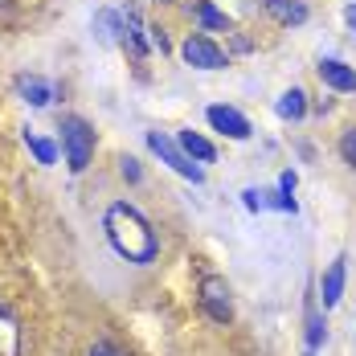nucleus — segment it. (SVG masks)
Returning a JSON list of instances; mask_svg holds the SVG:
<instances>
[{
    "label": "nucleus",
    "instance_id": "15",
    "mask_svg": "<svg viewBox=\"0 0 356 356\" xmlns=\"http://www.w3.org/2000/svg\"><path fill=\"white\" fill-rule=\"evenodd\" d=\"M323 336H327V327H323V312H320V303L312 299V303H307V348H303V356L320 353Z\"/></svg>",
    "mask_w": 356,
    "mask_h": 356
},
{
    "label": "nucleus",
    "instance_id": "12",
    "mask_svg": "<svg viewBox=\"0 0 356 356\" xmlns=\"http://www.w3.org/2000/svg\"><path fill=\"white\" fill-rule=\"evenodd\" d=\"M266 13L279 21V25H303L307 21V4L303 0H262Z\"/></svg>",
    "mask_w": 356,
    "mask_h": 356
},
{
    "label": "nucleus",
    "instance_id": "23",
    "mask_svg": "<svg viewBox=\"0 0 356 356\" xmlns=\"http://www.w3.org/2000/svg\"><path fill=\"white\" fill-rule=\"evenodd\" d=\"M344 21H348V29H356V4H348V8H344Z\"/></svg>",
    "mask_w": 356,
    "mask_h": 356
},
{
    "label": "nucleus",
    "instance_id": "1",
    "mask_svg": "<svg viewBox=\"0 0 356 356\" xmlns=\"http://www.w3.org/2000/svg\"><path fill=\"white\" fill-rule=\"evenodd\" d=\"M103 229H107V242L115 246L119 258H127V262H152L156 258V234H152V225H147V217L136 209V205H127V201H119V205H111L107 213H103Z\"/></svg>",
    "mask_w": 356,
    "mask_h": 356
},
{
    "label": "nucleus",
    "instance_id": "18",
    "mask_svg": "<svg viewBox=\"0 0 356 356\" xmlns=\"http://www.w3.org/2000/svg\"><path fill=\"white\" fill-rule=\"evenodd\" d=\"M242 205H246L250 213L275 209V188H242Z\"/></svg>",
    "mask_w": 356,
    "mask_h": 356
},
{
    "label": "nucleus",
    "instance_id": "9",
    "mask_svg": "<svg viewBox=\"0 0 356 356\" xmlns=\"http://www.w3.org/2000/svg\"><path fill=\"white\" fill-rule=\"evenodd\" d=\"M17 95H21L29 107H49V103H54V82L41 78V74H21V78H17Z\"/></svg>",
    "mask_w": 356,
    "mask_h": 356
},
{
    "label": "nucleus",
    "instance_id": "11",
    "mask_svg": "<svg viewBox=\"0 0 356 356\" xmlns=\"http://www.w3.org/2000/svg\"><path fill=\"white\" fill-rule=\"evenodd\" d=\"M95 33L107 45H123V8H99L95 13Z\"/></svg>",
    "mask_w": 356,
    "mask_h": 356
},
{
    "label": "nucleus",
    "instance_id": "8",
    "mask_svg": "<svg viewBox=\"0 0 356 356\" xmlns=\"http://www.w3.org/2000/svg\"><path fill=\"white\" fill-rule=\"evenodd\" d=\"M344 275H348V258L340 254V258H332V266L323 270V279H320V299H323V312L340 303V295H344Z\"/></svg>",
    "mask_w": 356,
    "mask_h": 356
},
{
    "label": "nucleus",
    "instance_id": "13",
    "mask_svg": "<svg viewBox=\"0 0 356 356\" xmlns=\"http://www.w3.org/2000/svg\"><path fill=\"white\" fill-rule=\"evenodd\" d=\"M0 356H21V327L4 303H0Z\"/></svg>",
    "mask_w": 356,
    "mask_h": 356
},
{
    "label": "nucleus",
    "instance_id": "6",
    "mask_svg": "<svg viewBox=\"0 0 356 356\" xmlns=\"http://www.w3.org/2000/svg\"><path fill=\"white\" fill-rule=\"evenodd\" d=\"M205 119H209V127L213 131H221L225 140H250V119L242 115V111H234V107H209L205 111Z\"/></svg>",
    "mask_w": 356,
    "mask_h": 356
},
{
    "label": "nucleus",
    "instance_id": "10",
    "mask_svg": "<svg viewBox=\"0 0 356 356\" xmlns=\"http://www.w3.org/2000/svg\"><path fill=\"white\" fill-rule=\"evenodd\" d=\"M320 82L323 86H332V90H356V70L353 66H344L340 58H320Z\"/></svg>",
    "mask_w": 356,
    "mask_h": 356
},
{
    "label": "nucleus",
    "instance_id": "21",
    "mask_svg": "<svg viewBox=\"0 0 356 356\" xmlns=\"http://www.w3.org/2000/svg\"><path fill=\"white\" fill-rule=\"evenodd\" d=\"M119 172H123L127 180H140V160H131V156H123V160H119Z\"/></svg>",
    "mask_w": 356,
    "mask_h": 356
},
{
    "label": "nucleus",
    "instance_id": "14",
    "mask_svg": "<svg viewBox=\"0 0 356 356\" xmlns=\"http://www.w3.org/2000/svg\"><path fill=\"white\" fill-rule=\"evenodd\" d=\"M177 143L188 152V160H197V164H213L217 160V147L205 140V136H197V131H180Z\"/></svg>",
    "mask_w": 356,
    "mask_h": 356
},
{
    "label": "nucleus",
    "instance_id": "3",
    "mask_svg": "<svg viewBox=\"0 0 356 356\" xmlns=\"http://www.w3.org/2000/svg\"><path fill=\"white\" fill-rule=\"evenodd\" d=\"M147 147H152V152H156V156H160L177 177L193 180V184H201V180H205V168H201V164H193V160H188V152H184L172 136H164V131H147Z\"/></svg>",
    "mask_w": 356,
    "mask_h": 356
},
{
    "label": "nucleus",
    "instance_id": "4",
    "mask_svg": "<svg viewBox=\"0 0 356 356\" xmlns=\"http://www.w3.org/2000/svg\"><path fill=\"white\" fill-rule=\"evenodd\" d=\"M201 312L213 323H229L234 320V291L221 275H205L201 279Z\"/></svg>",
    "mask_w": 356,
    "mask_h": 356
},
{
    "label": "nucleus",
    "instance_id": "20",
    "mask_svg": "<svg viewBox=\"0 0 356 356\" xmlns=\"http://www.w3.org/2000/svg\"><path fill=\"white\" fill-rule=\"evenodd\" d=\"M340 152H344V160H348V164L356 168V127H348V131H344V140H340Z\"/></svg>",
    "mask_w": 356,
    "mask_h": 356
},
{
    "label": "nucleus",
    "instance_id": "17",
    "mask_svg": "<svg viewBox=\"0 0 356 356\" xmlns=\"http://www.w3.org/2000/svg\"><path fill=\"white\" fill-rule=\"evenodd\" d=\"M193 13H197V21H201L205 29H225V33H229V17H225L221 8H213L209 0H193Z\"/></svg>",
    "mask_w": 356,
    "mask_h": 356
},
{
    "label": "nucleus",
    "instance_id": "22",
    "mask_svg": "<svg viewBox=\"0 0 356 356\" xmlns=\"http://www.w3.org/2000/svg\"><path fill=\"white\" fill-rule=\"evenodd\" d=\"M90 356H119V353H115L111 344H95V348H90Z\"/></svg>",
    "mask_w": 356,
    "mask_h": 356
},
{
    "label": "nucleus",
    "instance_id": "2",
    "mask_svg": "<svg viewBox=\"0 0 356 356\" xmlns=\"http://www.w3.org/2000/svg\"><path fill=\"white\" fill-rule=\"evenodd\" d=\"M62 156H66V168H70L74 177L86 172V164L95 156V131H90L86 119H78V115L62 119Z\"/></svg>",
    "mask_w": 356,
    "mask_h": 356
},
{
    "label": "nucleus",
    "instance_id": "7",
    "mask_svg": "<svg viewBox=\"0 0 356 356\" xmlns=\"http://www.w3.org/2000/svg\"><path fill=\"white\" fill-rule=\"evenodd\" d=\"M147 45H152V37L143 29L140 13H136V8H123V49H127L136 62H143V58H147Z\"/></svg>",
    "mask_w": 356,
    "mask_h": 356
},
{
    "label": "nucleus",
    "instance_id": "5",
    "mask_svg": "<svg viewBox=\"0 0 356 356\" xmlns=\"http://www.w3.org/2000/svg\"><path fill=\"white\" fill-rule=\"evenodd\" d=\"M184 62L188 66H197V70H225L229 66V58H225V49L217 45V41H209L205 33H193L188 41H184Z\"/></svg>",
    "mask_w": 356,
    "mask_h": 356
},
{
    "label": "nucleus",
    "instance_id": "16",
    "mask_svg": "<svg viewBox=\"0 0 356 356\" xmlns=\"http://www.w3.org/2000/svg\"><path fill=\"white\" fill-rule=\"evenodd\" d=\"M275 111H279L283 119H303V115H307V95H303L299 86H291L283 99L275 103Z\"/></svg>",
    "mask_w": 356,
    "mask_h": 356
},
{
    "label": "nucleus",
    "instance_id": "19",
    "mask_svg": "<svg viewBox=\"0 0 356 356\" xmlns=\"http://www.w3.org/2000/svg\"><path fill=\"white\" fill-rule=\"evenodd\" d=\"M25 143H29V152L37 156V164H45V168H49V164H58V147L45 140V136H33V131H25Z\"/></svg>",
    "mask_w": 356,
    "mask_h": 356
}]
</instances>
